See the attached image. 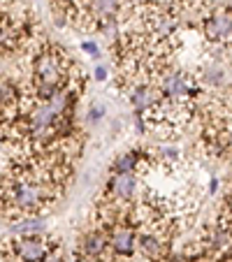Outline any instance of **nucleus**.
I'll return each instance as SVG.
<instances>
[{
  "label": "nucleus",
  "mask_w": 232,
  "mask_h": 262,
  "mask_svg": "<svg viewBox=\"0 0 232 262\" xmlns=\"http://www.w3.org/2000/svg\"><path fill=\"white\" fill-rule=\"evenodd\" d=\"M54 248H58V242L49 234L16 237L0 244V262H42Z\"/></svg>",
  "instance_id": "1"
},
{
  "label": "nucleus",
  "mask_w": 232,
  "mask_h": 262,
  "mask_svg": "<svg viewBox=\"0 0 232 262\" xmlns=\"http://www.w3.org/2000/svg\"><path fill=\"white\" fill-rule=\"evenodd\" d=\"M202 35L212 47H230L232 16H230V5H227V0L225 3H214L209 10H204Z\"/></svg>",
  "instance_id": "2"
},
{
  "label": "nucleus",
  "mask_w": 232,
  "mask_h": 262,
  "mask_svg": "<svg viewBox=\"0 0 232 262\" xmlns=\"http://www.w3.org/2000/svg\"><path fill=\"white\" fill-rule=\"evenodd\" d=\"M107 248L116 257H133L137 253V228L133 223H119L107 232Z\"/></svg>",
  "instance_id": "3"
},
{
  "label": "nucleus",
  "mask_w": 232,
  "mask_h": 262,
  "mask_svg": "<svg viewBox=\"0 0 232 262\" xmlns=\"http://www.w3.org/2000/svg\"><path fill=\"white\" fill-rule=\"evenodd\" d=\"M137 188H139L137 174H112V177H109V181L104 183L102 198L114 200V202L128 204L130 200L137 195Z\"/></svg>",
  "instance_id": "4"
},
{
  "label": "nucleus",
  "mask_w": 232,
  "mask_h": 262,
  "mask_svg": "<svg viewBox=\"0 0 232 262\" xmlns=\"http://www.w3.org/2000/svg\"><path fill=\"white\" fill-rule=\"evenodd\" d=\"M107 232L93 228L81 237L79 248H77V260L79 262H102L107 255Z\"/></svg>",
  "instance_id": "5"
},
{
  "label": "nucleus",
  "mask_w": 232,
  "mask_h": 262,
  "mask_svg": "<svg viewBox=\"0 0 232 262\" xmlns=\"http://www.w3.org/2000/svg\"><path fill=\"white\" fill-rule=\"evenodd\" d=\"M123 95L130 100L133 109L137 114H146L149 109H153L156 104L163 100V93L156 84H135V86H128L123 91Z\"/></svg>",
  "instance_id": "6"
},
{
  "label": "nucleus",
  "mask_w": 232,
  "mask_h": 262,
  "mask_svg": "<svg viewBox=\"0 0 232 262\" xmlns=\"http://www.w3.org/2000/svg\"><path fill=\"white\" fill-rule=\"evenodd\" d=\"M137 251L146 262H163L170 253V242L151 230H137Z\"/></svg>",
  "instance_id": "7"
},
{
  "label": "nucleus",
  "mask_w": 232,
  "mask_h": 262,
  "mask_svg": "<svg viewBox=\"0 0 232 262\" xmlns=\"http://www.w3.org/2000/svg\"><path fill=\"white\" fill-rule=\"evenodd\" d=\"M149 156L151 154H142L139 148H135V151H128V154H121L109 169H112V174H135L139 167V160L149 158Z\"/></svg>",
  "instance_id": "8"
},
{
  "label": "nucleus",
  "mask_w": 232,
  "mask_h": 262,
  "mask_svg": "<svg viewBox=\"0 0 232 262\" xmlns=\"http://www.w3.org/2000/svg\"><path fill=\"white\" fill-rule=\"evenodd\" d=\"M10 230L19 237H33V234H45V221L40 216H26L12 221Z\"/></svg>",
  "instance_id": "9"
},
{
  "label": "nucleus",
  "mask_w": 232,
  "mask_h": 262,
  "mask_svg": "<svg viewBox=\"0 0 232 262\" xmlns=\"http://www.w3.org/2000/svg\"><path fill=\"white\" fill-rule=\"evenodd\" d=\"M153 158L160 160V163H170V165H172V163H179V160H181V154H179L174 146H160L158 151L153 154Z\"/></svg>",
  "instance_id": "10"
},
{
  "label": "nucleus",
  "mask_w": 232,
  "mask_h": 262,
  "mask_svg": "<svg viewBox=\"0 0 232 262\" xmlns=\"http://www.w3.org/2000/svg\"><path fill=\"white\" fill-rule=\"evenodd\" d=\"M104 114H107V109H104L102 104H91V107H89V116H86V121H89L91 125H98L100 121L104 119Z\"/></svg>",
  "instance_id": "11"
},
{
  "label": "nucleus",
  "mask_w": 232,
  "mask_h": 262,
  "mask_svg": "<svg viewBox=\"0 0 232 262\" xmlns=\"http://www.w3.org/2000/svg\"><path fill=\"white\" fill-rule=\"evenodd\" d=\"M81 51H86L89 56H93V58H100V47L95 40H84L81 42Z\"/></svg>",
  "instance_id": "12"
},
{
  "label": "nucleus",
  "mask_w": 232,
  "mask_h": 262,
  "mask_svg": "<svg viewBox=\"0 0 232 262\" xmlns=\"http://www.w3.org/2000/svg\"><path fill=\"white\" fill-rule=\"evenodd\" d=\"M107 77H109V70L104 68V65H98V68L93 70V79L95 81H107Z\"/></svg>",
  "instance_id": "13"
},
{
  "label": "nucleus",
  "mask_w": 232,
  "mask_h": 262,
  "mask_svg": "<svg viewBox=\"0 0 232 262\" xmlns=\"http://www.w3.org/2000/svg\"><path fill=\"white\" fill-rule=\"evenodd\" d=\"M42 262H65V257H63V253H60L58 248H54V251H51Z\"/></svg>",
  "instance_id": "14"
},
{
  "label": "nucleus",
  "mask_w": 232,
  "mask_h": 262,
  "mask_svg": "<svg viewBox=\"0 0 232 262\" xmlns=\"http://www.w3.org/2000/svg\"><path fill=\"white\" fill-rule=\"evenodd\" d=\"M216 190H218V179L214 177V179H212V183H209V193L214 195V193H216Z\"/></svg>",
  "instance_id": "15"
}]
</instances>
